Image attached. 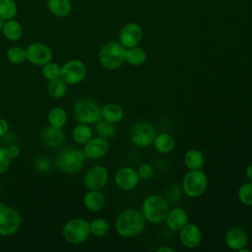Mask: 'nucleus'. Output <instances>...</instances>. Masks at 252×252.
Masks as SVG:
<instances>
[{"label":"nucleus","instance_id":"nucleus-37","mask_svg":"<svg viewBox=\"0 0 252 252\" xmlns=\"http://www.w3.org/2000/svg\"><path fill=\"white\" fill-rule=\"evenodd\" d=\"M34 166L36 171H38L39 173H46L50 169L51 164L48 158H46L45 157H41L36 159Z\"/></svg>","mask_w":252,"mask_h":252},{"label":"nucleus","instance_id":"nucleus-42","mask_svg":"<svg viewBox=\"0 0 252 252\" xmlns=\"http://www.w3.org/2000/svg\"><path fill=\"white\" fill-rule=\"evenodd\" d=\"M157 251L158 252H174V249H172L169 246H162V247H159Z\"/></svg>","mask_w":252,"mask_h":252},{"label":"nucleus","instance_id":"nucleus-21","mask_svg":"<svg viewBox=\"0 0 252 252\" xmlns=\"http://www.w3.org/2000/svg\"><path fill=\"white\" fill-rule=\"evenodd\" d=\"M100 116L102 120L117 124L122 121L124 111L122 107L116 103H107L100 107Z\"/></svg>","mask_w":252,"mask_h":252},{"label":"nucleus","instance_id":"nucleus-34","mask_svg":"<svg viewBox=\"0 0 252 252\" xmlns=\"http://www.w3.org/2000/svg\"><path fill=\"white\" fill-rule=\"evenodd\" d=\"M41 67H42L41 74H42L43 78L46 79L47 81L60 78V76H61V66L59 64L50 61V62L44 64Z\"/></svg>","mask_w":252,"mask_h":252},{"label":"nucleus","instance_id":"nucleus-38","mask_svg":"<svg viewBox=\"0 0 252 252\" xmlns=\"http://www.w3.org/2000/svg\"><path fill=\"white\" fill-rule=\"evenodd\" d=\"M137 172H138V175H139L140 178H142V179H149V178H151L153 176L154 169H153V167H152V165L150 163H142L139 166Z\"/></svg>","mask_w":252,"mask_h":252},{"label":"nucleus","instance_id":"nucleus-7","mask_svg":"<svg viewBox=\"0 0 252 252\" xmlns=\"http://www.w3.org/2000/svg\"><path fill=\"white\" fill-rule=\"evenodd\" d=\"M208 186V177L201 169L189 170L182 179V190L190 198H197L204 194Z\"/></svg>","mask_w":252,"mask_h":252},{"label":"nucleus","instance_id":"nucleus-31","mask_svg":"<svg viewBox=\"0 0 252 252\" xmlns=\"http://www.w3.org/2000/svg\"><path fill=\"white\" fill-rule=\"evenodd\" d=\"M91 234L96 237H102L109 231V223L105 219L95 218L90 222Z\"/></svg>","mask_w":252,"mask_h":252},{"label":"nucleus","instance_id":"nucleus-35","mask_svg":"<svg viewBox=\"0 0 252 252\" xmlns=\"http://www.w3.org/2000/svg\"><path fill=\"white\" fill-rule=\"evenodd\" d=\"M237 197L243 205L251 207L252 206V182L243 183L238 188Z\"/></svg>","mask_w":252,"mask_h":252},{"label":"nucleus","instance_id":"nucleus-3","mask_svg":"<svg viewBox=\"0 0 252 252\" xmlns=\"http://www.w3.org/2000/svg\"><path fill=\"white\" fill-rule=\"evenodd\" d=\"M168 211L169 205L167 200L158 194H152L146 197L141 208V213L146 221L151 223H160L164 221Z\"/></svg>","mask_w":252,"mask_h":252},{"label":"nucleus","instance_id":"nucleus-8","mask_svg":"<svg viewBox=\"0 0 252 252\" xmlns=\"http://www.w3.org/2000/svg\"><path fill=\"white\" fill-rule=\"evenodd\" d=\"M22 225L20 214L13 208L0 203V235L10 236L15 234Z\"/></svg>","mask_w":252,"mask_h":252},{"label":"nucleus","instance_id":"nucleus-10","mask_svg":"<svg viewBox=\"0 0 252 252\" xmlns=\"http://www.w3.org/2000/svg\"><path fill=\"white\" fill-rule=\"evenodd\" d=\"M87 66L82 60L71 59L61 66L60 78L67 85H77L84 81L87 76Z\"/></svg>","mask_w":252,"mask_h":252},{"label":"nucleus","instance_id":"nucleus-4","mask_svg":"<svg viewBox=\"0 0 252 252\" xmlns=\"http://www.w3.org/2000/svg\"><path fill=\"white\" fill-rule=\"evenodd\" d=\"M126 47L119 41L110 40L104 43L98 52V61L100 65L108 70H115L125 62Z\"/></svg>","mask_w":252,"mask_h":252},{"label":"nucleus","instance_id":"nucleus-2","mask_svg":"<svg viewBox=\"0 0 252 252\" xmlns=\"http://www.w3.org/2000/svg\"><path fill=\"white\" fill-rule=\"evenodd\" d=\"M86 158L87 157L83 150L68 146L57 154L55 165L65 174H76L82 169Z\"/></svg>","mask_w":252,"mask_h":252},{"label":"nucleus","instance_id":"nucleus-18","mask_svg":"<svg viewBox=\"0 0 252 252\" xmlns=\"http://www.w3.org/2000/svg\"><path fill=\"white\" fill-rule=\"evenodd\" d=\"M164 221L166 222L169 229L173 231H179L188 222L187 212L180 207L173 208L168 211Z\"/></svg>","mask_w":252,"mask_h":252},{"label":"nucleus","instance_id":"nucleus-5","mask_svg":"<svg viewBox=\"0 0 252 252\" xmlns=\"http://www.w3.org/2000/svg\"><path fill=\"white\" fill-rule=\"evenodd\" d=\"M73 116L78 123L95 124L101 120L100 106L92 98H80L73 105Z\"/></svg>","mask_w":252,"mask_h":252},{"label":"nucleus","instance_id":"nucleus-11","mask_svg":"<svg viewBox=\"0 0 252 252\" xmlns=\"http://www.w3.org/2000/svg\"><path fill=\"white\" fill-rule=\"evenodd\" d=\"M27 60L35 66H43L50 62L53 57L51 48L42 42H32L26 48Z\"/></svg>","mask_w":252,"mask_h":252},{"label":"nucleus","instance_id":"nucleus-12","mask_svg":"<svg viewBox=\"0 0 252 252\" xmlns=\"http://www.w3.org/2000/svg\"><path fill=\"white\" fill-rule=\"evenodd\" d=\"M108 171L102 165L90 167L84 176V185L89 190H101L108 182Z\"/></svg>","mask_w":252,"mask_h":252},{"label":"nucleus","instance_id":"nucleus-24","mask_svg":"<svg viewBox=\"0 0 252 252\" xmlns=\"http://www.w3.org/2000/svg\"><path fill=\"white\" fill-rule=\"evenodd\" d=\"M184 163L189 170H197L204 166L205 158L199 150L190 149L184 155Z\"/></svg>","mask_w":252,"mask_h":252},{"label":"nucleus","instance_id":"nucleus-1","mask_svg":"<svg viewBox=\"0 0 252 252\" xmlns=\"http://www.w3.org/2000/svg\"><path fill=\"white\" fill-rule=\"evenodd\" d=\"M146 226L143 214L136 209L121 212L115 220V230L121 237L130 238L139 235Z\"/></svg>","mask_w":252,"mask_h":252},{"label":"nucleus","instance_id":"nucleus-26","mask_svg":"<svg viewBox=\"0 0 252 252\" xmlns=\"http://www.w3.org/2000/svg\"><path fill=\"white\" fill-rule=\"evenodd\" d=\"M147 60V52L144 48L136 45L126 48L125 61L132 66H141Z\"/></svg>","mask_w":252,"mask_h":252},{"label":"nucleus","instance_id":"nucleus-14","mask_svg":"<svg viewBox=\"0 0 252 252\" xmlns=\"http://www.w3.org/2000/svg\"><path fill=\"white\" fill-rule=\"evenodd\" d=\"M139 178L137 170L132 167L125 166L116 171L114 175V182L119 189L123 191H130L138 185Z\"/></svg>","mask_w":252,"mask_h":252},{"label":"nucleus","instance_id":"nucleus-39","mask_svg":"<svg viewBox=\"0 0 252 252\" xmlns=\"http://www.w3.org/2000/svg\"><path fill=\"white\" fill-rule=\"evenodd\" d=\"M7 148H8L9 154H10V156L12 157V158H18V157L20 156V154H21V149H20L19 146L13 144V145H11V146H9V147H7Z\"/></svg>","mask_w":252,"mask_h":252},{"label":"nucleus","instance_id":"nucleus-28","mask_svg":"<svg viewBox=\"0 0 252 252\" xmlns=\"http://www.w3.org/2000/svg\"><path fill=\"white\" fill-rule=\"evenodd\" d=\"M46 91L50 97L60 99L64 97L67 93V84L61 78L50 80L46 86Z\"/></svg>","mask_w":252,"mask_h":252},{"label":"nucleus","instance_id":"nucleus-29","mask_svg":"<svg viewBox=\"0 0 252 252\" xmlns=\"http://www.w3.org/2000/svg\"><path fill=\"white\" fill-rule=\"evenodd\" d=\"M93 137V130L88 124L78 123L72 130V138L79 145H85Z\"/></svg>","mask_w":252,"mask_h":252},{"label":"nucleus","instance_id":"nucleus-25","mask_svg":"<svg viewBox=\"0 0 252 252\" xmlns=\"http://www.w3.org/2000/svg\"><path fill=\"white\" fill-rule=\"evenodd\" d=\"M2 32L6 39L10 41H16L22 37L24 30L22 25L18 21L11 19L6 21Z\"/></svg>","mask_w":252,"mask_h":252},{"label":"nucleus","instance_id":"nucleus-33","mask_svg":"<svg viewBox=\"0 0 252 252\" xmlns=\"http://www.w3.org/2000/svg\"><path fill=\"white\" fill-rule=\"evenodd\" d=\"M8 61L13 65H20L27 60L26 49L21 46H12L6 53Z\"/></svg>","mask_w":252,"mask_h":252},{"label":"nucleus","instance_id":"nucleus-27","mask_svg":"<svg viewBox=\"0 0 252 252\" xmlns=\"http://www.w3.org/2000/svg\"><path fill=\"white\" fill-rule=\"evenodd\" d=\"M68 119L67 112L64 108L60 106L52 107L47 113V122L50 126L56 128H62Z\"/></svg>","mask_w":252,"mask_h":252},{"label":"nucleus","instance_id":"nucleus-43","mask_svg":"<svg viewBox=\"0 0 252 252\" xmlns=\"http://www.w3.org/2000/svg\"><path fill=\"white\" fill-rule=\"evenodd\" d=\"M5 23H6V20H4L3 18H1V17H0V31H2V30H3Z\"/></svg>","mask_w":252,"mask_h":252},{"label":"nucleus","instance_id":"nucleus-9","mask_svg":"<svg viewBox=\"0 0 252 252\" xmlns=\"http://www.w3.org/2000/svg\"><path fill=\"white\" fill-rule=\"evenodd\" d=\"M155 127L148 121L136 122L130 129V141L139 148L149 147L154 143L156 137Z\"/></svg>","mask_w":252,"mask_h":252},{"label":"nucleus","instance_id":"nucleus-16","mask_svg":"<svg viewBox=\"0 0 252 252\" xmlns=\"http://www.w3.org/2000/svg\"><path fill=\"white\" fill-rule=\"evenodd\" d=\"M179 239L181 244L189 249L199 246L202 240V232L198 225L195 223H186L179 230Z\"/></svg>","mask_w":252,"mask_h":252},{"label":"nucleus","instance_id":"nucleus-15","mask_svg":"<svg viewBox=\"0 0 252 252\" xmlns=\"http://www.w3.org/2000/svg\"><path fill=\"white\" fill-rule=\"evenodd\" d=\"M86 157L91 159H98L103 158L109 151V143L107 139L100 136L92 137L83 149Z\"/></svg>","mask_w":252,"mask_h":252},{"label":"nucleus","instance_id":"nucleus-19","mask_svg":"<svg viewBox=\"0 0 252 252\" xmlns=\"http://www.w3.org/2000/svg\"><path fill=\"white\" fill-rule=\"evenodd\" d=\"M64 132L62 128H56L53 126L46 127L41 133V142L44 146L54 149L62 145L64 141Z\"/></svg>","mask_w":252,"mask_h":252},{"label":"nucleus","instance_id":"nucleus-6","mask_svg":"<svg viewBox=\"0 0 252 252\" xmlns=\"http://www.w3.org/2000/svg\"><path fill=\"white\" fill-rule=\"evenodd\" d=\"M91 234L90 222L83 218H73L63 226V238L71 244H81L85 242Z\"/></svg>","mask_w":252,"mask_h":252},{"label":"nucleus","instance_id":"nucleus-30","mask_svg":"<svg viewBox=\"0 0 252 252\" xmlns=\"http://www.w3.org/2000/svg\"><path fill=\"white\" fill-rule=\"evenodd\" d=\"M94 130H95V133L97 134V136H100V137L105 138V139L113 138L116 134V131H117L115 124L107 122V121L102 120V119L95 123Z\"/></svg>","mask_w":252,"mask_h":252},{"label":"nucleus","instance_id":"nucleus-17","mask_svg":"<svg viewBox=\"0 0 252 252\" xmlns=\"http://www.w3.org/2000/svg\"><path fill=\"white\" fill-rule=\"evenodd\" d=\"M224 242L230 250L238 251L247 245L248 234L240 226H232L227 230L224 236Z\"/></svg>","mask_w":252,"mask_h":252},{"label":"nucleus","instance_id":"nucleus-20","mask_svg":"<svg viewBox=\"0 0 252 252\" xmlns=\"http://www.w3.org/2000/svg\"><path fill=\"white\" fill-rule=\"evenodd\" d=\"M84 206L91 212H98L105 205V198L100 190H89L83 199Z\"/></svg>","mask_w":252,"mask_h":252},{"label":"nucleus","instance_id":"nucleus-22","mask_svg":"<svg viewBox=\"0 0 252 252\" xmlns=\"http://www.w3.org/2000/svg\"><path fill=\"white\" fill-rule=\"evenodd\" d=\"M49 12L58 18L68 17L72 12L71 0H46Z\"/></svg>","mask_w":252,"mask_h":252},{"label":"nucleus","instance_id":"nucleus-40","mask_svg":"<svg viewBox=\"0 0 252 252\" xmlns=\"http://www.w3.org/2000/svg\"><path fill=\"white\" fill-rule=\"evenodd\" d=\"M9 131V123L6 119L0 118V137L5 136Z\"/></svg>","mask_w":252,"mask_h":252},{"label":"nucleus","instance_id":"nucleus-41","mask_svg":"<svg viewBox=\"0 0 252 252\" xmlns=\"http://www.w3.org/2000/svg\"><path fill=\"white\" fill-rule=\"evenodd\" d=\"M245 175L246 177L252 182V163L249 164L245 169Z\"/></svg>","mask_w":252,"mask_h":252},{"label":"nucleus","instance_id":"nucleus-32","mask_svg":"<svg viewBox=\"0 0 252 252\" xmlns=\"http://www.w3.org/2000/svg\"><path fill=\"white\" fill-rule=\"evenodd\" d=\"M18 12L15 0H0V17L4 20L14 19Z\"/></svg>","mask_w":252,"mask_h":252},{"label":"nucleus","instance_id":"nucleus-36","mask_svg":"<svg viewBox=\"0 0 252 252\" xmlns=\"http://www.w3.org/2000/svg\"><path fill=\"white\" fill-rule=\"evenodd\" d=\"M12 157L9 154L8 148L0 146V174L6 173L11 166Z\"/></svg>","mask_w":252,"mask_h":252},{"label":"nucleus","instance_id":"nucleus-23","mask_svg":"<svg viewBox=\"0 0 252 252\" xmlns=\"http://www.w3.org/2000/svg\"><path fill=\"white\" fill-rule=\"evenodd\" d=\"M153 144L159 154H168L173 150L175 142L170 134L162 132L156 135Z\"/></svg>","mask_w":252,"mask_h":252},{"label":"nucleus","instance_id":"nucleus-13","mask_svg":"<svg viewBox=\"0 0 252 252\" xmlns=\"http://www.w3.org/2000/svg\"><path fill=\"white\" fill-rule=\"evenodd\" d=\"M142 28L136 23H128L124 25L118 34L119 42L126 48L138 45L142 39Z\"/></svg>","mask_w":252,"mask_h":252}]
</instances>
